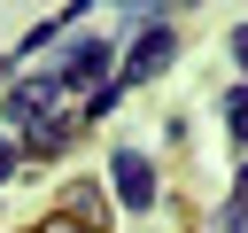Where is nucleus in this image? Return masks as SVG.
Segmentation results:
<instances>
[{"label": "nucleus", "instance_id": "1", "mask_svg": "<svg viewBox=\"0 0 248 233\" xmlns=\"http://www.w3.org/2000/svg\"><path fill=\"white\" fill-rule=\"evenodd\" d=\"M101 70H108V47H101V39H78V47L62 54V70H54V93H70V85L101 93Z\"/></svg>", "mask_w": 248, "mask_h": 233}, {"label": "nucleus", "instance_id": "2", "mask_svg": "<svg viewBox=\"0 0 248 233\" xmlns=\"http://www.w3.org/2000/svg\"><path fill=\"white\" fill-rule=\"evenodd\" d=\"M108 186H116V202H124V210H147V202H155V163L124 148V155L108 163Z\"/></svg>", "mask_w": 248, "mask_h": 233}, {"label": "nucleus", "instance_id": "3", "mask_svg": "<svg viewBox=\"0 0 248 233\" xmlns=\"http://www.w3.org/2000/svg\"><path fill=\"white\" fill-rule=\"evenodd\" d=\"M54 116V78H16L8 85V124H39Z\"/></svg>", "mask_w": 248, "mask_h": 233}, {"label": "nucleus", "instance_id": "4", "mask_svg": "<svg viewBox=\"0 0 248 233\" xmlns=\"http://www.w3.org/2000/svg\"><path fill=\"white\" fill-rule=\"evenodd\" d=\"M170 54H178V39H170V31H147V39H140V47H132V62H124V78H132V85H140V78H155V70H163V62H170Z\"/></svg>", "mask_w": 248, "mask_h": 233}, {"label": "nucleus", "instance_id": "5", "mask_svg": "<svg viewBox=\"0 0 248 233\" xmlns=\"http://www.w3.org/2000/svg\"><path fill=\"white\" fill-rule=\"evenodd\" d=\"M78 132H85L78 116H39V124H31V155H54V148H70Z\"/></svg>", "mask_w": 248, "mask_h": 233}, {"label": "nucleus", "instance_id": "6", "mask_svg": "<svg viewBox=\"0 0 248 233\" xmlns=\"http://www.w3.org/2000/svg\"><path fill=\"white\" fill-rule=\"evenodd\" d=\"M225 233H248V171L232 179V202H225Z\"/></svg>", "mask_w": 248, "mask_h": 233}, {"label": "nucleus", "instance_id": "7", "mask_svg": "<svg viewBox=\"0 0 248 233\" xmlns=\"http://www.w3.org/2000/svg\"><path fill=\"white\" fill-rule=\"evenodd\" d=\"M225 124L248 140V85H232V93H225Z\"/></svg>", "mask_w": 248, "mask_h": 233}, {"label": "nucleus", "instance_id": "8", "mask_svg": "<svg viewBox=\"0 0 248 233\" xmlns=\"http://www.w3.org/2000/svg\"><path fill=\"white\" fill-rule=\"evenodd\" d=\"M8 171H16V140H0V179H8Z\"/></svg>", "mask_w": 248, "mask_h": 233}, {"label": "nucleus", "instance_id": "9", "mask_svg": "<svg viewBox=\"0 0 248 233\" xmlns=\"http://www.w3.org/2000/svg\"><path fill=\"white\" fill-rule=\"evenodd\" d=\"M232 54H240V70H248V23H240V31H232Z\"/></svg>", "mask_w": 248, "mask_h": 233}, {"label": "nucleus", "instance_id": "10", "mask_svg": "<svg viewBox=\"0 0 248 233\" xmlns=\"http://www.w3.org/2000/svg\"><path fill=\"white\" fill-rule=\"evenodd\" d=\"M39 233H93V225H70V217H54V225H39Z\"/></svg>", "mask_w": 248, "mask_h": 233}]
</instances>
